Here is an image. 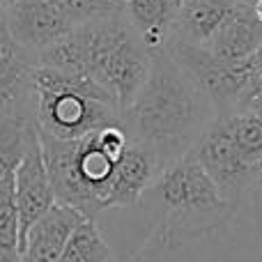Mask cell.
<instances>
[{"mask_svg": "<svg viewBox=\"0 0 262 262\" xmlns=\"http://www.w3.org/2000/svg\"><path fill=\"white\" fill-rule=\"evenodd\" d=\"M39 145L55 203L76 207L88 219L108 209V191L118 159L104 149L97 131L78 140H60L39 131Z\"/></svg>", "mask_w": 262, "mask_h": 262, "instance_id": "4", "label": "cell"}, {"mask_svg": "<svg viewBox=\"0 0 262 262\" xmlns=\"http://www.w3.org/2000/svg\"><path fill=\"white\" fill-rule=\"evenodd\" d=\"M172 62L184 72V76L214 104L219 118L239 113L246 97V60L226 62L212 55L205 46L186 44L170 37L166 44Z\"/></svg>", "mask_w": 262, "mask_h": 262, "instance_id": "6", "label": "cell"}, {"mask_svg": "<svg viewBox=\"0 0 262 262\" xmlns=\"http://www.w3.org/2000/svg\"><path fill=\"white\" fill-rule=\"evenodd\" d=\"M35 131V118H26L16 108L0 111V177L16 170Z\"/></svg>", "mask_w": 262, "mask_h": 262, "instance_id": "16", "label": "cell"}, {"mask_svg": "<svg viewBox=\"0 0 262 262\" xmlns=\"http://www.w3.org/2000/svg\"><path fill=\"white\" fill-rule=\"evenodd\" d=\"M253 189H258V186H253ZM258 205H260V214H262V189H258Z\"/></svg>", "mask_w": 262, "mask_h": 262, "instance_id": "22", "label": "cell"}, {"mask_svg": "<svg viewBox=\"0 0 262 262\" xmlns=\"http://www.w3.org/2000/svg\"><path fill=\"white\" fill-rule=\"evenodd\" d=\"M60 262H113L111 246L106 244L95 219H85L72 232L62 255H60Z\"/></svg>", "mask_w": 262, "mask_h": 262, "instance_id": "17", "label": "cell"}, {"mask_svg": "<svg viewBox=\"0 0 262 262\" xmlns=\"http://www.w3.org/2000/svg\"><path fill=\"white\" fill-rule=\"evenodd\" d=\"M85 28L90 41L88 76L95 78L113 97L122 113L134 104L138 92L147 83L154 53L131 28L124 9L99 21L85 23Z\"/></svg>", "mask_w": 262, "mask_h": 262, "instance_id": "5", "label": "cell"}, {"mask_svg": "<svg viewBox=\"0 0 262 262\" xmlns=\"http://www.w3.org/2000/svg\"><path fill=\"white\" fill-rule=\"evenodd\" d=\"M239 3H246V5H253L255 0H239Z\"/></svg>", "mask_w": 262, "mask_h": 262, "instance_id": "26", "label": "cell"}, {"mask_svg": "<svg viewBox=\"0 0 262 262\" xmlns=\"http://www.w3.org/2000/svg\"><path fill=\"white\" fill-rule=\"evenodd\" d=\"M76 207L55 203L44 216H39L26 232L18 255L21 262H60L72 232L85 221Z\"/></svg>", "mask_w": 262, "mask_h": 262, "instance_id": "10", "label": "cell"}, {"mask_svg": "<svg viewBox=\"0 0 262 262\" xmlns=\"http://www.w3.org/2000/svg\"><path fill=\"white\" fill-rule=\"evenodd\" d=\"M262 46V21L255 16L253 7L237 3L235 9L221 23L216 35L207 41L205 49L226 62H242L251 58Z\"/></svg>", "mask_w": 262, "mask_h": 262, "instance_id": "12", "label": "cell"}, {"mask_svg": "<svg viewBox=\"0 0 262 262\" xmlns=\"http://www.w3.org/2000/svg\"><path fill=\"white\" fill-rule=\"evenodd\" d=\"M193 157L203 166V170L209 175V180L216 184L219 193L235 207H239L246 191H251L255 186V182H258L260 168L253 166L237 149L223 120L219 118L209 127L207 134L203 136L198 147L193 149Z\"/></svg>", "mask_w": 262, "mask_h": 262, "instance_id": "7", "label": "cell"}, {"mask_svg": "<svg viewBox=\"0 0 262 262\" xmlns=\"http://www.w3.org/2000/svg\"><path fill=\"white\" fill-rule=\"evenodd\" d=\"M3 23L12 39L30 53H39L74 28L53 0H16L3 9Z\"/></svg>", "mask_w": 262, "mask_h": 262, "instance_id": "9", "label": "cell"}, {"mask_svg": "<svg viewBox=\"0 0 262 262\" xmlns=\"http://www.w3.org/2000/svg\"><path fill=\"white\" fill-rule=\"evenodd\" d=\"M237 3L239 0H182L170 37L193 46H207Z\"/></svg>", "mask_w": 262, "mask_h": 262, "instance_id": "13", "label": "cell"}, {"mask_svg": "<svg viewBox=\"0 0 262 262\" xmlns=\"http://www.w3.org/2000/svg\"><path fill=\"white\" fill-rule=\"evenodd\" d=\"M163 166L145 145L129 140L127 149L115 163L111 180L108 207H134L143 200L145 191L154 184Z\"/></svg>", "mask_w": 262, "mask_h": 262, "instance_id": "11", "label": "cell"}, {"mask_svg": "<svg viewBox=\"0 0 262 262\" xmlns=\"http://www.w3.org/2000/svg\"><path fill=\"white\" fill-rule=\"evenodd\" d=\"M14 198H16L18 209V246H21L32 223L55 205L53 186H51L44 157H41L39 131H35L21 163L14 170Z\"/></svg>", "mask_w": 262, "mask_h": 262, "instance_id": "8", "label": "cell"}, {"mask_svg": "<svg viewBox=\"0 0 262 262\" xmlns=\"http://www.w3.org/2000/svg\"><path fill=\"white\" fill-rule=\"evenodd\" d=\"M3 3V7H7V5H12V3H16V0H0Z\"/></svg>", "mask_w": 262, "mask_h": 262, "instance_id": "25", "label": "cell"}, {"mask_svg": "<svg viewBox=\"0 0 262 262\" xmlns=\"http://www.w3.org/2000/svg\"><path fill=\"white\" fill-rule=\"evenodd\" d=\"M255 186H258V189H262V168H260V175H258V182H255Z\"/></svg>", "mask_w": 262, "mask_h": 262, "instance_id": "23", "label": "cell"}, {"mask_svg": "<svg viewBox=\"0 0 262 262\" xmlns=\"http://www.w3.org/2000/svg\"><path fill=\"white\" fill-rule=\"evenodd\" d=\"M0 253H18V209L14 198V172L0 177Z\"/></svg>", "mask_w": 262, "mask_h": 262, "instance_id": "19", "label": "cell"}, {"mask_svg": "<svg viewBox=\"0 0 262 262\" xmlns=\"http://www.w3.org/2000/svg\"><path fill=\"white\" fill-rule=\"evenodd\" d=\"M223 120L232 143L253 166L262 168V118L253 111H239V113L226 115Z\"/></svg>", "mask_w": 262, "mask_h": 262, "instance_id": "18", "label": "cell"}, {"mask_svg": "<svg viewBox=\"0 0 262 262\" xmlns=\"http://www.w3.org/2000/svg\"><path fill=\"white\" fill-rule=\"evenodd\" d=\"M3 255H7V253H0V258H3Z\"/></svg>", "mask_w": 262, "mask_h": 262, "instance_id": "28", "label": "cell"}, {"mask_svg": "<svg viewBox=\"0 0 262 262\" xmlns=\"http://www.w3.org/2000/svg\"><path fill=\"white\" fill-rule=\"evenodd\" d=\"M145 195L159 209V239L166 246H182L212 235L228 226L239 209L219 193L193 152L168 163Z\"/></svg>", "mask_w": 262, "mask_h": 262, "instance_id": "2", "label": "cell"}, {"mask_svg": "<svg viewBox=\"0 0 262 262\" xmlns=\"http://www.w3.org/2000/svg\"><path fill=\"white\" fill-rule=\"evenodd\" d=\"M246 111H253V113H258L262 118V90L253 97V99H251V104H249V108H246Z\"/></svg>", "mask_w": 262, "mask_h": 262, "instance_id": "21", "label": "cell"}, {"mask_svg": "<svg viewBox=\"0 0 262 262\" xmlns=\"http://www.w3.org/2000/svg\"><path fill=\"white\" fill-rule=\"evenodd\" d=\"M37 129L60 140H78L111 124H122L115 99L88 74L35 67L30 74Z\"/></svg>", "mask_w": 262, "mask_h": 262, "instance_id": "3", "label": "cell"}, {"mask_svg": "<svg viewBox=\"0 0 262 262\" xmlns=\"http://www.w3.org/2000/svg\"><path fill=\"white\" fill-rule=\"evenodd\" d=\"M120 118L129 140L145 145L166 168L198 147L219 113L170 55L157 51L147 83Z\"/></svg>", "mask_w": 262, "mask_h": 262, "instance_id": "1", "label": "cell"}, {"mask_svg": "<svg viewBox=\"0 0 262 262\" xmlns=\"http://www.w3.org/2000/svg\"><path fill=\"white\" fill-rule=\"evenodd\" d=\"M53 5L74 28L83 26V23L99 21V18H106L124 9L120 5L106 3V0H53Z\"/></svg>", "mask_w": 262, "mask_h": 262, "instance_id": "20", "label": "cell"}, {"mask_svg": "<svg viewBox=\"0 0 262 262\" xmlns=\"http://www.w3.org/2000/svg\"><path fill=\"white\" fill-rule=\"evenodd\" d=\"M0 23H3V9H0Z\"/></svg>", "mask_w": 262, "mask_h": 262, "instance_id": "27", "label": "cell"}, {"mask_svg": "<svg viewBox=\"0 0 262 262\" xmlns=\"http://www.w3.org/2000/svg\"><path fill=\"white\" fill-rule=\"evenodd\" d=\"M106 3H113V5H120V7H124V0H106Z\"/></svg>", "mask_w": 262, "mask_h": 262, "instance_id": "24", "label": "cell"}, {"mask_svg": "<svg viewBox=\"0 0 262 262\" xmlns=\"http://www.w3.org/2000/svg\"><path fill=\"white\" fill-rule=\"evenodd\" d=\"M177 0H124V16L152 53L163 51L172 35Z\"/></svg>", "mask_w": 262, "mask_h": 262, "instance_id": "15", "label": "cell"}, {"mask_svg": "<svg viewBox=\"0 0 262 262\" xmlns=\"http://www.w3.org/2000/svg\"><path fill=\"white\" fill-rule=\"evenodd\" d=\"M35 67V53L16 44L5 23H0V111L16 108L21 97L32 92L30 74Z\"/></svg>", "mask_w": 262, "mask_h": 262, "instance_id": "14", "label": "cell"}, {"mask_svg": "<svg viewBox=\"0 0 262 262\" xmlns=\"http://www.w3.org/2000/svg\"><path fill=\"white\" fill-rule=\"evenodd\" d=\"M177 3H182V0H177Z\"/></svg>", "mask_w": 262, "mask_h": 262, "instance_id": "29", "label": "cell"}]
</instances>
